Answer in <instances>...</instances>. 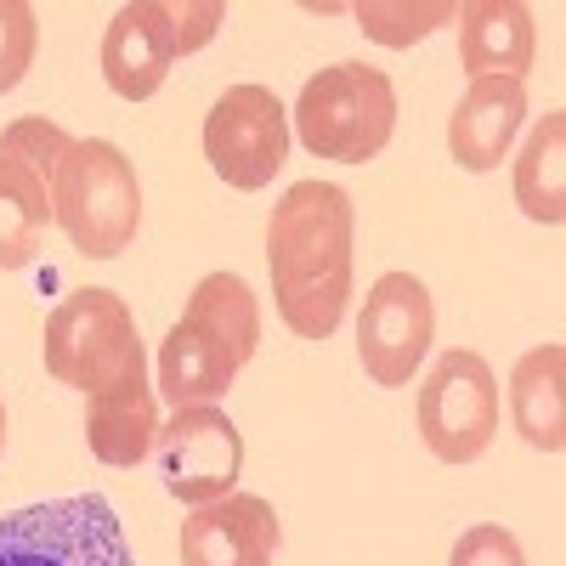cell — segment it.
<instances>
[{
  "label": "cell",
  "instance_id": "8",
  "mask_svg": "<svg viewBox=\"0 0 566 566\" xmlns=\"http://www.w3.org/2000/svg\"><path fill=\"white\" fill-rule=\"evenodd\" d=\"M154 459H159L165 493L176 504H187V510H199V504H216L227 493H239V476H244V431L232 424V413L221 402L176 408L159 424Z\"/></svg>",
  "mask_w": 566,
  "mask_h": 566
},
{
  "label": "cell",
  "instance_id": "14",
  "mask_svg": "<svg viewBox=\"0 0 566 566\" xmlns=\"http://www.w3.org/2000/svg\"><path fill=\"white\" fill-rule=\"evenodd\" d=\"M159 424L165 419H159V391L148 380V368H136L119 386L85 397V442L114 470H130L148 459L159 442Z\"/></svg>",
  "mask_w": 566,
  "mask_h": 566
},
{
  "label": "cell",
  "instance_id": "16",
  "mask_svg": "<svg viewBox=\"0 0 566 566\" xmlns=\"http://www.w3.org/2000/svg\"><path fill=\"white\" fill-rule=\"evenodd\" d=\"M181 323L193 328V335H205L210 346H221L239 368L261 352V301H255V290H250L239 272H210V277H199L193 295H187Z\"/></svg>",
  "mask_w": 566,
  "mask_h": 566
},
{
  "label": "cell",
  "instance_id": "19",
  "mask_svg": "<svg viewBox=\"0 0 566 566\" xmlns=\"http://www.w3.org/2000/svg\"><path fill=\"white\" fill-rule=\"evenodd\" d=\"M560 159H566V114L555 108V114H544L533 125V136L522 142V159H515V205H522V216H533L544 227L566 221Z\"/></svg>",
  "mask_w": 566,
  "mask_h": 566
},
{
  "label": "cell",
  "instance_id": "3",
  "mask_svg": "<svg viewBox=\"0 0 566 566\" xmlns=\"http://www.w3.org/2000/svg\"><path fill=\"white\" fill-rule=\"evenodd\" d=\"M352 244H357V205L346 187L317 181V176L295 181L272 205V221H266L272 301L352 277Z\"/></svg>",
  "mask_w": 566,
  "mask_h": 566
},
{
  "label": "cell",
  "instance_id": "10",
  "mask_svg": "<svg viewBox=\"0 0 566 566\" xmlns=\"http://www.w3.org/2000/svg\"><path fill=\"white\" fill-rule=\"evenodd\" d=\"M283 544L277 510L261 493H227L216 504L187 510L181 522V566H272Z\"/></svg>",
  "mask_w": 566,
  "mask_h": 566
},
{
  "label": "cell",
  "instance_id": "11",
  "mask_svg": "<svg viewBox=\"0 0 566 566\" xmlns=\"http://www.w3.org/2000/svg\"><path fill=\"white\" fill-rule=\"evenodd\" d=\"M522 125H527V80H504V74L470 80V91L448 119V154L459 170L488 176L510 159Z\"/></svg>",
  "mask_w": 566,
  "mask_h": 566
},
{
  "label": "cell",
  "instance_id": "1",
  "mask_svg": "<svg viewBox=\"0 0 566 566\" xmlns=\"http://www.w3.org/2000/svg\"><path fill=\"white\" fill-rule=\"evenodd\" d=\"M295 136L312 159L368 165L397 136V85L374 63H328L295 97Z\"/></svg>",
  "mask_w": 566,
  "mask_h": 566
},
{
  "label": "cell",
  "instance_id": "20",
  "mask_svg": "<svg viewBox=\"0 0 566 566\" xmlns=\"http://www.w3.org/2000/svg\"><path fill=\"white\" fill-rule=\"evenodd\" d=\"M357 29L374 40V45H391V52H408L424 34H437L459 18L453 0H357L352 7Z\"/></svg>",
  "mask_w": 566,
  "mask_h": 566
},
{
  "label": "cell",
  "instance_id": "17",
  "mask_svg": "<svg viewBox=\"0 0 566 566\" xmlns=\"http://www.w3.org/2000/svg\"><path fill=\"white\" fill-rule=\"evenodd\" d=\"M239 380V363H232L221 346H210L205 335H193L187 323H176L165 346H159V386L170 408H205V402H221Z\"/></svg>",
  "mask_w": 566,
  "mask_h": 566
},
{
  "label": "cell",
  "instance_id": "15",
  "mask_svg": "<svg viewBox=\"0 0 566 566\" xmlns=\"http://www.w3.org/2000/svg\"><path fill=\"white\" fill-rule=\"evenodd\" d=\"M510 419L527 448L560 453L566 448V346L544 340L510 368Z\"/></svg>",
  "mask_w": 566,
  "mask_h": 566
},
{
  "label": "cell",
  "instance_id": "6",
  "mask_svg": "<svg viewBox=\"0 0 566 566\" xmlns=\"http://www.w3.org/2000/svg\"><path fill=\"white\" fill-rule=\"evenodd\" d=\"M419 437L442 464H476L499 437V380L482 352H442L419 380Z\"/></svg>",
  "mask_w": 566,
  "mask_h": 566
},
{
  "label": "cell",
  "instance_id": "23",
  "mask_svg": "<svg viewBox=\"0 0 566 566\" xmlns=\"http://www.w3.org/2000/svg\"><path fill=\"white\" fill-rule=\"evenodd\" d=\"M165 23H170V40H176V57H193L221 34L227 7L221 0H165Z\"/></svg>",
  "mask_w": 566,
  "mask_h": 566
},
{
  "label": "cell",
  "instance_id": "18",
  "mask_svg": "<svg viewBox=\"0 0 566 566\" xmlns=\"http://www.w3.org/2000/svg\"><path fill=\"white\" fill-rule=\"evenodd\" d=\"M45 221H52V181L0 159V272L40 261Z\"/></svg>",
  "mask_w": 566,
  "mask_h": 566
},
{
  "label": "cell",
  "instance_id": "5",
  "mask_svg": "<svg viewBox=\"0 0 566 566\" xmlns=\"http://www.w3.org/2000/svg\"><path fill=\"white\" fill-rule=\"evenodd\" d=\"M0 566H136L103 493H63L0 515Z\"/></svg>",
  "mask_w": 566,
  "mask_h": 566
},
{
  "label": "cell",
  "instance_id": "4",
  "mask_svg": "<svg viewBox=\"0 0 566 566\" xmlns=\"http://www.w3.org/2000/svg\"><path fill=\"white\" fill-rule=\"evenodd\" d=\"M40 357L45 374L69 391L97 397L108 386H119L125 374L148 368L142 352L136 317L114 290H74L45 312V335H40Z\"/></svg>",
  "mask_w": 566,
  "mask_h": 566
},
{
  "label": "cell",
  "instance_id": "22",
  "mask_svg": "<svg viewBox=\"0 0 566 566\" xmlns=\"http://www.w3.org/2000/svg\"><path fill=\"white\" fill-rule=\"evenodd\" d=\"M34 45H40V18L29 0H0V97L23 85L34 69Z\"/></svg>",
  "mask_w": 566,
  "mask_h": 566
},
{
  "label": "cell",
  "instance_id": "12",
  "mask_svg": "<svg viewBox=\"0 0 566 566\" xmlns=\"http://www.w3.org/2000/svg\"><path fill=\"white\" fill-rule=\"evenodd\" d=\"M176 69V40L165 23V0H130L114 12L103 34V80L114 97L125 103H148L154 91Z\"/></svg>",
  "mask_w": 566,
  "mask_h": 566
},
{
  "label": "cell",
  "instance_id": "13",
  "mask_svg": "<svg viewBox=\"0 0 566 566\" xmlns=\"http://www.w3.org/2000/svg\"><path fill=\"white\" fill-rule=\"evenodd\" d=\"M459 63L470 80H527L538 57V23L522 0H464L459 7Z\"/></svg>",
  "mask_w": 566,
  "mask_h": 566
},
{
  "label": "cell",
  "instance_id": "9",
  "mask_svg": "<svg viewBox=\"0 0 566 566\" xmlns=\"http://www.w3.org/2000/svg\"><path fill=\"white\" fill-rule=\"evenodd\" d=\"M437 340V306L431 290L413 272H380L374 290L363 295V317H357V363L374 386L402 391L424 352Z\"/></svg>",
  "mask_w": 566,
  "mask_h": 566
},
{
  "label": "cell",
  "instance_id": "25",
  "mask_svg": "<svg viewBox=\"0 0 566 566\" xmlns=\"http://www.w3.org/2000/svg\"><path fill=\"white\" fill-rule=\"evenodd\" d=\"M0 448H7V408H0Z\"/></svg>",
  "mask_w": 566,
  "mask_h": 566
},
{
  "label": "cell",
  "instance_id": "7",
  "mask_svg": "<svg viewBox=\"0 0 566 566\" xmlns=\"http://www.w3.org/2000/svg\"><path fill=\"white\" fill-rule=\"evenodd\" d=\"M205 159L210 170L239 187L261 193L290 159V108L272 97V85H227L216 108L205 114Z\"/></svg>",
  "mask_w": 566,
  "mask_h": 566
},
{
  "label": "cell",
  "instance_id": "21",
  "mask_svg": "<svg viewBox=\"0 0 566 566\" xmlns=\"http://www.w3.org/2000/svg\"><path fill=\"white\" fill-rule=\"evenodd\" d=\"M69 148H74V136L57 119H45V114H23V119H12L7 130H0V159L34 170L40 181L57 176V165H63Z\"/></svg>",
  "mask_w": 566,
  "mask_h": 566
},
{
  "label": "cell",
  "instance_id": "24",
  "mask_svg": "<svg viewBox=\"0 0 566 566\" xmlns=\"http://www.w3.org/2000/svg\"><path fill=\"white\" fill-rule=\"evenodd\" d=\"M448 566H527V555H522V544H515L510 527L476 522V527H464V533L453 538Z\"/></svg>",
  "mask_w": 566,
  "mask_h": 566
},
{
  "label": "cell",
  "instance_id": "2",
  "mask_svg": "<svg viewBox=\"0 0 566 566\" xmlns=\"http://www.w3.org/2000/svg\"><path fill=\"white\" fill-rule=\"evenodd\" d=\"M52 221L91 261H114L136 244L142 227V181L136 165L103 136H85L63 154L52 176Z\"/></svg>",
  "mask_w": 566,
  "mask_h": 566
}]
</instances>
